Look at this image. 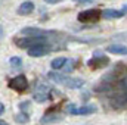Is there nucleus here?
Here are the masks:
<instances>
[{"instance_id":"16","label":"nucleus","mask_w":127,"mask_h":125,"mask_svg":"<svg viewBox=\"0 0 127 125\" xmlns=\"http://www.w3.org/2000/svg\"><path fill=\"white\" fill-rule=\"evenodd\" d=\"M15 121H16L18 124H27V122L30 121V118H28V115H27L25 112H21V113H18V115L15 116Z\"/></svg>"},{"instance_id":"6","label":"nucleus","mask_w":127,"mask_h":125,"mask_svg":"<svg viewBox=\"0 0 127 125\" xmlns=\"http://www.w3.org/2000/svg\"><path fill=\"white\" fill-rule=\"evenodd\" d=\"M127 13V4L121 9H105L102 10V16L105 19H118Z\"/></svg>"},{"instance_id":"13","label":"nucleus","mask_w":127,"mask_h":125,"mask_svg":"<svg viewBox=\"0 0 127 125\" xmlns=\"http://www.w3.org/2000/svg\"><path fill=\"white\" fill-rule=\"evenodd\" d=\"M62 118H61V115H56V113H50V115H44L41 119H40V122L43 125H47V124H55V122H59Z\"/></svg>"},{"instance_id":"21","label":"nucleus","mask_w":127,"mask_h":125,"mask_svg":"<svg viewBox=\"0 0 127 125\" xmlns=\"http://www.w3.org/2000/svg\"><path fill=\"white\" fill-rule=\"evenodd\" d=\"M3 112H4V104H3V103H0V115H1Z\"/></svg>"},{"instance_id":"22","label":"nucleus","mask_w":127,"mask_h":125,"mask_svg":"<svg viewBox=\"0 0 127 125\" xmlns=\"http://www.w3.org/2000/svg\"><path fill=\"white\" fill-rule=\"evenodd\" d=\"M1 37H3V27L0 25V38H1Z\"/></svg>"},{"instance_id":"2","label":"nucleus","mask_w":127,"mask_h":125,"mask_svg":"<svg viewBox=\"0 0 127 125\" xmlns=\"http://www.w3.org/2000/svg\"><path fill=\"white\" fill-rule=\"evenodd\" d=\"M47 43L46 41V37H21V38H15V44L19 47V49H31L34 46H38V44H44Z\"/></svg>"},{"instance_id":"4","label":"nucleus","mask_w":127,"mask_h":125,"mask_svg":"<svg viewBox=\"0 0 127 125\" xmlns=\"http://www.w3.org/2000/svg\"><path fill=\"white\" fill-rule=\"evenodd\" d=\"M66 112L71 115H90V113L96 112V107L93 104H87V106H81V107H75L74 104H68Z\"/></svg>"},{"instance_id":"5","label":"nucleus","mask_w":127,"mask_h":125,"mask_svg":"<svg viewBox=\"0 0 127 125\" xmlns=\"http://www.w3.org/2000/svg\"><path fill=\"white\" fill-rule=\"evenodd\" d=\"M22 35H28V37H47V35H52L53 32L47 31V30H43V28H35V27H27V28H22L21 30Z\"/></svg>"},{"instance_id":"1","label":"nucleus","mask_w":127,"mask_h":125,"mask_svg":"<svg viewBox=\"0 0 127 125\" xmlns=\"http://www.w3.org/2000/svg\"><path fill=\"white\" fill-rule=\"evenodd\" d=\"M49 78L53 80L55 83L58 84H62L68 88H80L84 85V81L81 78H71L68 75H64V74H56V72H50L49 74Z\"/></svg>"},{"instance_id":"15","label":"nucleus","mask_w":127,"mask_h":125,"mask_svg":"<svg viewBox=\"0 0 127 125\" xmlns=\"http://www.w3.org/2000/svg\"><path fill=\"white\" fill-rule=\"evenodd\" d=\"M66 58H56V59H53L52 62H50V66H52V69H62L64 65L66 63Z\"/></svg>"},{"instance_id":"23","label":"nucleus","mask_w":127,"mask_h":125,"mask_svg":"<svg viewBox=\"0 0 127 125\" xmlns=\"http://www.w3.org/2000/svg\"><path fill=\"white\" fill-rule=\"evenodd\" d=\"M0 125H7V122H4V121H1V119H0Z\"/></svg>"},{"instance_id":"20","label":"nucleus","mask_w":127,"mask_h":125,"mask_svg":"<svg viewBox=\"0 0 127 125\" xmlns=\"http://www.w3.org/2000/svg\"><path fill=\"white\" fill-rule=\"evenodd\" d=\"M47 4H56V3H61L62 0H44Z\"/></svg>"},{"instance_id":"7","label":"nucleus","mask_w":127,"mask_h":125,"mask_svg":"<svg viewBox=\"0 0 127 125\" xmlns=\"http://www.w3.org/2000/svg\"><path fill=\"white\" fill-rule=\"evenodd\" d=\"M102 15V12H99L97 9H90V10H84L78 15V21L81 22H93V21H97L99 16Z\"/></svg>"},{"instance_id":"11","label":"nucleus","mask_w":127,"mask_h":125,"mask_svg":"<svg viewBox=\"0 0 127 125\" xmlns=\"http://www.w3.org/2000/svg\"><path fill=\"white\" fill-rule=\"evenodd\" d=\"M106 52L108 53H112V55L126 56L127 55V46H123V44H111V46L106 47Z\"/></svg>"},{"instance_id":"14","label":"nucleus","mask_w":127,"mask_h":125,"mask_svg":"<svg viewBox=\"0 0 127 125\" xmlns=\"http://www.w3.org/2000/svg\"><path fill=\"white\" fill-rule=\"evenodd\" d=\"M106 63H108V59L102 56V58H100L99 61H97L96 58H93V59H92V61L89 62V66H92V68H95V69H96V68H102V66H105Z\"/></svg>"},{"instance_id":"17","label":"nucleus","mask_w":127,"mask_h":125,"mask_svg":"<svg viewBox=\"0 0 127 125\" xmlns=\"http://www.w3.org/2000/svg\"><path fill=\"white\" fill-rule=\"evenodd\" d=\"M21 58L19 56H13V58H10V66H13V68H16V66H21Z\"/></svg>"},{"instance_id":"12","label":"nucleus","mask_w":127,"mask_h":125,"mask_svg":"<svg viewBox=\"0 0 127 125\" xmlns=\"http://www.w3.org/2000/svg\"><path fill=\"white\" fill-rule=\"evenodd\" d=\"M112 104L114 107H123L127 104V91H123V93L117 94L114 99H112Z\"/></svg>"},{"instance_id":"19","label":"nucleus","mask_w":127,"mask_h":125,"mask_svg":"<svg viewBox=\"0 0 127 125\" xmlns=\"http://www.w3.org/2000/svg\"><path fill=\"white\" fill-rule=\"evenodd\" d=\"M74 1H77L80 4H93L96 0H74Z\"/></svg>"},{"instance_id":"9","label":"nucleus","mask_w":127,"mask_h":125,"mask_svg":"<svg viewBox=\"0 0 127 125\" xmlns=\"http://www.w3.org/2000/svg\"><path fill=\"white\" fill-rule=\"evenodd\" d=\"M49 87L44 85V84H37L35 90H34V99L37 102H44L49 99Z\"/></svg>"},{"instance_id":"10","label":"nucleus","mask_w":127,"mask_h":125,"mask_svg":"<svg viewBox=\"0 0 127 125\" xmlns=\"http://www.w3.org/2000/svg\"><path fill=\"white\" fill-rule=\"evenodd\" d=\"M32 12H34V3L30 1V0L21 3V6L18 7V15H21V16H27Z\"/></svg>"},{"instance_id":"3","label":"nucleus","mask_w":127,"mask_h":125,"mask_svg":"<svg viewBox=\"0 0 127 125\" xmlns=\"http://www.w3.org/2000/svg\"><path fill=\"white\" fill-rule=\"evenodd\" d=\"M9 87H10L12 90H15V91L22 93V91H25V90L28 88V81H27L25 75H18V77H15V78L10 80Z\"/></svg>"},{"instance_id":"8","label":"nucleus","mask_w":127,"mask_h":125,"mask_svg":"<svg viewBox=\"0 0 127 125\" xmlns=\"http://www.w3.org/2000/svg\"><path fill=\"white\" fill-rule=\"evenodd\" d=\"M50 52V47L47 46V43L44 44H38V46H34L31 49H27V53L32 56V58H40V56H44Z\"/></svg>"},{"instance_id":"18","label":"nucleus","mask_w":127,"mask_h":125,"mask_svg":"<svg viewBox=\"0 0 127 125\" xmlns=\"http://www.w3.org/2000/svg\"><path fill=\"white\" fill-rule=\"evenodd\" d=\"M30 106H31V103H30L28 100H25V102H21V103H19V109H21L22 112L28 110V109H30Z\"/></svg>"}]
</instances>
